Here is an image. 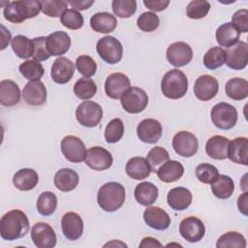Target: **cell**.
<instances>
[{
  "mask_svg": "<svg viewBox=\"0 0 248 248\" xmlns=\"http://www.w3.org/2000/svg\"><path fill=\"white\" fill-rule=\"evenodd\" d=\"M61 229L67 239L77 240L83 232L82 218L76 212H67L62 217Z\"/></svg>",
  "mask_w": 248,
  "mask_h": 248,
  "instance_id": "obj_18",
  "label": "cell"
},
{
  "mask_svg": "<svg viewBox=\"0 0 248 248\" xmlns=\"http://www.w3.org/2000/svg\"><path fill=\"white\" fill-rule=\"evenodd\" d=\"M116 17L108 12L96 13L90 18V26L97 33H110L116 28Z\"/></svg>",
  "mask_w": 248,
  "mask_h": 248,
  "instance_id": "obj_29",
  "label": "cell"
},
{
  "mask_svg": "<svg viewBox=\"0 0 248 248\" xmlns=\"http://www.w3.org/2000/svg\"><path fill=\"white\" fill-rule=\"evenodd\" d=\"M146 160L148 161L152 171H156V168L168 160H170L169 152L162 146H155L149 150L146 156Z\"/></svg>",
  "mask_w": 248,
  "mask_h": 248,
  "instance_id": "obj_51",
  "label": "cell"
},
{
  "mask_svg": "<svg viewBox=\"0 0 248 248\" xmlns=\"http://www.w3.org/2000/svg\"><path fill=\"white\" fill-rule=\"evenodd\" d=\"M60 21L68 29L78 30L83 25V16L75 9H67L60 16Z\"/></svg>",
  "mask_w": 248,
  "mask_h": 248,
  "instance_id": "obj_47",
  "label": "cell"
},
{
  "mask_svg": "<svg viewBox=\"0 0 248 248\" xmlns=\"http://www.w3.org/2000/svg\"><path fill=\"white\" fill-rule=\"evenodd\" d=\"M172 147L176 154L188 158L197 153L199 141L194 134L188 131H180L172 139Z\"/></svg>",
  "mask_w": 248,
  "mask_h": 248,
  "instance_id": "obj_10",
  "label": "cell"
},
{
  "mask_svg": "<svg viewBox=\"0 0 248 248\" xmlns=\"http://www.w3.org/2000/svg\"><path fill=\"white\" fill-rule=\"evenodd\" d=\"M97 92V85L90 78H80L74 85L75 95L81 100H88L95 96Z\"/></svg>",
  "mask_w": 248,
  "mask_h": 248,
  "instance_id": "obj_38",
  "label": "cell"
},
{
  "mask_svg": "<svg viewBox=\"0 0 248 248\" xmlns=\"http://www.w3.org/2000/svg\"><path fill=\"white\" fill-rule=\"evenodd\" d=\"M103 117V108L92 101H84L79 104L76 109V118L78 122L84 127L97 126Z\"/></svg>",
  "mask_w": 248,
  "mask_h": 248,
  "instance_id": "obj_8",
  "label": "cell"
},
{
  "mask_svg": "<svg viewBox=\"0 0 248 248\" xmlns=\"http://www.w3.org/2000/svg\"><path fill=\"white\" fill-rule=\"evenodd\" d=\"M227 158L236 164L248 165V139L245 137L235 138L229 142Z\"/></svg>",
  "mask_w": 248,
  "mask_h": 248,
  "instance_id": "obj_24",
  "label": "cell"
},
{
  "mask_svg": "<svg viewBox=\"0 0 248 248\" xmlns=\"http://www.w3.org/2000/svg\"><path fill=\"white\" fill-rule=\"evenodd\" d=\"M161 90L164 96L169 99L177 100L184 97L188 91L186 75L178 69L167 72L161 80Z\"/></svg>",
  "mask_w": 248,
  "mask_h": 248,
  "instance_id": "obj_4",
  "label": "cell"
},
{
  "mask_svg": "<svg viewBox=\"0 0 248 248\" xmlns=\"http://www.w3.org/2000/svg\"><path fill=\"white\" fill-rule=\"evenodd\" d=\"M169 63L176 68L186 66L193 58L191 46L184 42H175L169 46L166 52Z\"/></svg>",
  "mask_w": 248,
  "mask_h": 248,
  "instance_id": "obj_11",
  "label": "cell"
},
{
  "mask_svg": "<svg viewBox=\"0 0 248 248\" xmlns=\"http://www.w3.org/2000/svg\"><path fill=\"white\" fill-rule=\"evenodd\" d=\"M232 23L239 33L248 31V11L241 9L236 11L232 16Z\"/></svg>",
  "mask_w": 248,
  "mask_h": 248,
  "instance_id": "obj_53",
  "label": "cell"
},
{
  "mask_svg": "<svg viewBox=\"0 0 248 248\" xmlns=\"http://www.w3.org/2000/svg\"><path fill=\"white\" fill-rule=\"evenodd\" d=\"M84 162L94 170H105L111 167L113 159L108 150L101 146H93L86 151Z\"/></svg>",
  "mask_w": 248,
  "mask_h": 248,
  "instance_id": "obj_14",
  "label": "cell"
},
{
  "mask_svg": "<svg viewBox=\"0 0 248 248\" xmlns=\"http://www.w3.org/2000/svg\"><path fill=\"white\" fill-rule=\"evenodd\" d=\"M125 170L131 178L135 180H142L150 175L152 169L145 158L133 157L127 162Z\"/></svg>",
  "mask_w": 248,
  "mask_h": 248,
  "instance_id": "obj_26",
  "label": "cell"
},
{
  "mask_svg": "<svg viewBox=\"0 0 248 248\" xmlns=\"http://www.w3.org/2000/svg\"><path fill=\"white\" fill-rule=\"evenodd\" d=\"M18 70L25 78L29 79V81L40 80L45 73L43 65L34 59L26 60L21 63L18 67Z\"/></svg>",
  "mask_w": 248,
  "mask_h": 248,
  "instance_id": "obj_40",
  "label": "cell"
},
{
  "mask_svg": "<svg viewBox=\"0 0 248 248\" xmlns=\"http://www.w3.org/2000/svg\"><path fill=\"white\" fill-rule=\"evenodd\" d=\"M219 91L218 80L209 75L199 77L194 84V94L201 101L213 99Z\"/></svg>",
  "mask_w": 248,
  "mask_h": 248,
  "instance_id": "obj_16",
  "label": "cell"
},
{
  "mask_svg": "<svg viewBox=\"0 0 248 248\" xmlns=\"http://www.w3.org/2000/svg\"><path fill=\"white\" fill-rule=\"evenodd\" d=\"M29 228L26 214L19 209L8 211L0 220V234L5 240H16L25 236Z\"/></svg>",
  "mask_w": 248,
  "mask_h": 248,
  "instance_id": "obj_1",
  "label": "cell"
},
{
  "mask_svg": "<svg viewBox=\"0 0 248 248\" xmlns=\"http://www.w3.org/2000/svg\"><path fill=\"white\" fill-rule=\"evenodd\" d=\"M11 46L16 55L21 59H27L33 56L34 44L33 41L23 35H16L11 42Z\"/></svg>",
  "mask_w": 248,
  "mask_h": 248,
  "instance_id": "obj_37",
  "label": "cell"
},
{
  "mask_svg": "<svg viewBox=\"0 0 248 248\" xmlns=\"http://www.w3.org/2000/svg\"><path fill=\"white\" fill-rule=\"evenodd\" d=\"M42 6V12L50 17L61 16L67 10L68 3L60 0H45L40 1Z\"/></svg>",
  "mask_w": 248,
  "mask_h": 248,
  "instance_id": "obj_48",
  "label": "cell"
},
{
  "mask_svg": "<svg viewBox=\"0 0 248 248\" xmlns=\"http://www.w3.org/2000/svg\"><path fill=\"white\" fill-rule=\"evenodd\" d=\"M124 135V124L120 118H114L108 122L105 130V139L108 143H115Z\"/></svg>",
  "mask_w": 248,
  "mask_h": 248,
  "instance_id": "obj_43",
  "label": "cell"
},
{
  "mask_svg": "<svg viewBox=\"0 0 248 248\" xmlns=\"http://www.w3.org/2000/svg\"><path fill=\"white\" fill-rule=\"evenodd\" d=\"M78 181V174L69 168L59 170L54 175V185L62 192H70L76 189Z\"/></svg>",
  "mask_w": 248,
  "mask_h": 248,
  "instance_id": "obj_31",
  "label": "cell"
},
{
  "mask_svg": "<svg viewBox=\"0 0 248 248\" xmlns=\"http://www.w3.org/2000/svg\"><path fill=\"white\" fill-rule=\"evenodd\" d=\"M246 245L247 244H246L245 237L237 232H228L222 234L216 242V247H219V248H224V247L245 248Z\"/></svg>",
  "mask_w": 248,
  "mask_h": 248,
  "instance_id": "obj_42",
  "label": "cell"
},
{
  "mask_svg": "<svg viewBox=\"0 0 248 248\" xmlns=\"http://www.w3.org/2000/svg\"><path fill=\"white\" fill-rule=\"evenodd\" d=\"M70 5L75 8V10H87L94 4V0H77V1H70Z\"/></svg>",
  "mask_w": 248,
  "mask_h": 248,
  "instance_id": "obj_55",
  "label": "cell"
},
{
  "mask_svg": "<svg viewBox=\"0 0 248 248\" xmlns=\"http://www.w3.org/2000/svg\"><path fill=\"white\" fill-rule=\"evenodd\" d=\"M74 63L64 56L55 59L50 70V76L52 80L58 84H65L70 81V79L74 76Z\"/></svg>",
  "mask_w": 248,
  "mask_h": 248,
  "instance_id": "obj_20",
  "label": "cell"
},
{
  "mask_svg": "<svg viewBox=\"0 0 248 248\" xmlns=\"http://www.w3.org/2000/svg\"><path fill=\"white\" fill-rule=\"evenodd\" d=\"M57 207V198L50 191L43 192L37 200V210L43 216H49L54 213Z\"/></svg>",
  "mask_w": 248,
  "mask_h": 248,
  "instance_id": "obj_39",
  "label": "cell"
},
{
  "mask_svg": "<svg viewBox=\"0 0 248 248\" xmlns=\"http://www.w3.org/2000/svg\"><path fill=\"white\" fill-rule=\"evenodd\" d=\"M42 11L40 1L36 0H17L7 2L3 9L6 20L13 23H21L28 18L35 17Z\"/></svg>",
  "mask_w": 248,
  "mask_h": 248,
  "instance_id": "obj_2",
  "label": "cell"
},
{
  "mask_svg": "<svg viewBox=\"0 0 248 248\" xmlns=\"http://www.w3.org/2000/svg\"><path fill=\"white\" fill-rule=\"evenodd\" d=\"M213 124L221 130L232 129L237 121L236 108L228 103H218L211 108L210 112Z\"/></svg>",
  "mask_w": 248,
  "mask_h": 248,
  "instance_id": "obj_5",
  "label": "cell"
},
{
  "mask_svg": "<svg viewBox=\"0 0 248 248\" xmlns=\"http://www.w3.org/2000/svg\"><path fill=\"white\" fill-rule=\"evenodd\" d=\"M226 63V52L220 46L209 48L203 56V64L209 70H215Z\"/></svg>",
  "mask_w": 248,
  "mask_h": 248,
  "instance_id": "obj_41",
  "label": "cell"
},
{
  "mask_svg": "<svg viewBox=\"0 0 248 248\" xmlns=\"http://www.w3.org/2000/svg\"><path fill=\"white\" fill-rule=\"evenodd\" d=\"M76 68L79 74L85 78H90L97 71V64L89 55H79L76 59Z\"/></svg>",
  "mask_w": 248,
  "mask_h": 248,
  "instance_id": "obj_50",
  "label": "cell"
},
{
  "mask_svg": "<svg viewBox=\"0 0 248 248\" xmlns=\"http://www.w3.org/2000/svg\"><path fill=\"white\" fill-rule=\"evenodd\" d=\"M46 46L50 56H60L69 50L71 38L64 31H55L46 37Z\"/></svg>",
  "mask_w": 248,
  "mask_h": 248,
  "instance_id": "obj_22",
  "label": "cell"
},
{
  "mask_svg": "<svg viewBox=\"0 0 248 248\" xmlns=\"http://www.w3.org/2000/svg\"><path fill=\"white\" fill-rule=\"evenodd\" d=\"M113 14L122 18L132 16L137 10V1L135 0H113L111 2Z\"/></svg>",
  "mask_w": 248,
  "mask_h": 248,
  "instance_id": "obj_44",
  "label": "cell"
},
{
  "mask_svg": "<svg viewBox=\"0 0 248 248\" xmlns=\"http://www.w3.org/2000/svg\"><path fill=\"white\" fill-rule=\"evenodd\" d=\"M31 239L38 248H52L57 242L54 230L45 222H38L32 227Z\"/></svg>",
  "mask_w": 248,
  "mask_h": 248,
  "instance_id": "obj_13",
  "label": "cell"
},
{
  "mask_svg": "<svg viewBox=\"0 0 248 248\" xmlns=\"http://www.w3.org/2000/svg\"><path fill=\"white\" fill-rule=\"evenodd\" d=\"M143 220L147 226L157 231L167 230L170 225L168 212L158 206L147 207L143 212Z\"/></svg>",
  "mask_w": 248,
  "mask_h": 248,
  "instance_id": "obj_23",
  "label": "cell"
},
{
  "mask_svg": "<svg viewBox=\"0 0 248 248\" xmlns=\"http://www.w3.org/2000/svg\"><path fill=\"white\" fill-rule=\"evenodd\" d=\"M160 24L159 16L152 12L142 13L137 19L138 27L143 32L155 31Z\"/></svg>",
  "mask_w": 248,
  "mask_h": 248,
  "instance_id": "obj_49",
  "label": "cell"
},
{
  "mask_svg": "<svg viewBox=\"0 0 248 248\" xmlns=\"http://www.w3.org/2000/svg\"><path fill=\"white\" fill-rule=\"evenodd\" d=\"M113 245H114V246H115V245H116V246H117V245H120V246L127 247V245H126V244H124V243H122V242H119V241H118V242L116 241V243H115V241H111V242H109V243L105 244V245H104V247H107V246H113Z\"/></svg>",
  "mask_w": 248,
  "mask_h": 248,
  "instance_id": "obj_59",
  "label": "cell"
},
{
  "mask_svg": "<svg viewBox=\"0 0 248 248\" xmlns=\"http://www.w3.org/2000/svg\"><path fill=\"white\" fill-rule=\"evenodd\" d=\"M20 101L18 85L11 79H3L0 82V104L5 107H13Z\"/></svg>",
  "mask_w": 248,
  "mask_h": 248,
  "instance_id": "obj_28",
  "label": "cell"
},
{
  "mask_svg": "<svg viewBox=\"0 0 248 248\" xmlns=\"http://www.w3.org/2000/svg\"><path fill=\"white\" fill-rule=\"evenodd\" d=\"M162 243H160L156 238L147 236L142 238L141 242L140 243V247H162Z\"/></svg>",
  "mask_w": 248,
  "mask_h": 248,
  "instance_id": "obj_58",
  "label": "cell"
},
{
  "mask_svg": "<svg viewBox=\"0 0 248 248\" xmlns=\"http://www.w3.org/2000/svg\"><path fill=\"white\" fill-rule=\"evenodd\" d=\"M225 91L228 97L232 100H243L248 96V81L244 78H232L226 83Z\"/></svg>",
  "mask_w": 248,
  "mask_h": 248,
  "instance_id": "obj_35",
  "label": "cell"
},
{
  "mask_svg": "<svg viewBox=\"0 0 248 248\" xmlns=\"http://www.w3.org/2000/svg\"><path fill=\"white\" fill-rule=\"evenodd\" d=\"M135 199L136 201L144 206L151 205L155 202L158 198V188L151 182L145 181L138 184L135 188Z\"/></svg>",
  "mask_w": 248,
  "mask_h": 248,
  "instance_id": "obj_33",
  "label": "cell"
},
{
  "mask_svg": "<svg viewBox=\"0 0 248 248\" xmlns=\"http://www.w3.org/2000/svg\"><path fill=\"white\" fill-rule=\"evenodd\" d=\"M179 232L185 240L195 243L202 239L205 233V228L201 219L195 216H189L180 222Z\"/></svg>",
  "mask_w": 248,
  "mask_h": 248,
  "instance_id": "obj_12",
  "label": "cell"
},
{
  "mask_svg": "<svg viewBox=\"0 0 248 248\" xmlns=\"http://www.w3.org/2000/svg\"><path fill=\"white\" fill-rule=\"evenodd\" d=\"M240 33L232 25V22H226L220 25L215 33L216 41L221 46L231 47L238 42Z\"/></svg>",
  "mask_w": 248,
  "mask_h": 248,
  "instance_id": "obj_34",
  "label": "cell"
},
{
  "mask_svg": "<svg viewBox=\"0 0 248 248\" xmlns=\"http://www.w3.org/2000/svg\"><path fill=\"white\" fill-rule=\"evenodd\" d=\"M229 139L220 135L211 137L205 144L206 154L215 160H224L227 158Z\"/></svg>",
  "mask_w": 248,
  "mask_h": 248,
  "instance_id": "obj_30",
  "label": "cell"
},
{
  "mask_svg": "<svg viewBox=\"0 0 248 248\" xmlns=\"http://www.w3.org/2000/svg\"><path fill=\"white\" fill-rule=\"evenodd\" d=\"M1 36H2V39H1V47L0 48L4 49L9 45V43L12 42V40H13L10 31L4 25H1Z\"/></svg>",
  "mask_w": 248,
  "mask_h": 248,
  "instance_id": "obj_57",
  "label": "cell"
},
{
  "mask_svg": "<svg viewBox=\"0 0 248 248\" xmlns=\"http://www.w3.org/2000/svg\"><path fill=\"white\" fill-rule=\"evenodd\" d=\"M61 151L69 162L80 163L84 161L87 150L83 141L78 137L69 135L61 140Z\"/></svg>",
  "mask_w": 248,
  "mask_h": 248,
  "instance_id": "obj_9",
  "label": "cell"
},
{
  "mask_svg": "<svg viewBox=\"0 0 248 248\" xmlns=\"http://www.w3.org/2000/svg\"><path fill=\"white\" fill-rule=\"evenodd\" d=\"M99 56L108 64H116L122 59L123 46L121 43L112 36L101 38L96 45Z\"/></svg>",
  "mask_w": 248,
  "mask_h": 248,
  "instance_id": "obj_6",
  "label": "cell"
},
{
  "mask_svg": "<svg viewBox=\"0 0 248 248\" xmlns=\"http://www.w3.org/2000/svg\"><path fill=\"white\" fill-rule=\"evenodd\" d=\"M34 44V52H33V58L36 61H44L50 57V54L48 53L46 46V37H37L33 40Z\"/></svg>",
  "mask_w": 248,
  "mask_h": 248,
  "instance_id": "obj_52",
  "label": "cell"
},
{
  "mask_svg": "<svg viewBox=\"0 0 248 248\" xmlns=\"http://www.w3.org/2000/svg\"><path fill=\"white\" fill-rule=\"evenodd\" d=\"M158 178L166 183H171L181 178L184 173V167L175 160H168L157 170Z\"/></svg>",
  "mask_w": 248,
  "mask_h": 248,
  "instance_id": "obj_27",
  "label": "cell"
},
{
  "mask_svg": "<svg viewBox=\"0 0 248 248\" xmlns=\"http://www.w3.org/2000/svg\"><path fill=\"white\" fill-rule=\"evenodd\" d=\"M126 198L125 188L118 182L105 183L98 191L97 202L99 206L107 211L113 212L118 210L124 203Z\"/></svg>",
  "mask_w": 248,
  "mask_h": 248,
  "instance_id": "obj_3",
  "label": "cell"
},
{
  "mask_svg": "<svg viewBox=\"0 0 248 248\" xmlns=\"http://www.w3.org/2000/svg\"><path fill=\"white\" fill-rule=\"evenodd\" d=\"M226 64L232 70H242L248 63V46L246 42L238 41L226 50Z\"/></svg>",
  "mask_w": 248,
  "mask_h": 248,
  "instance_id": "obj_15",
  "label": "cell"
},
{
  "mask_svg": "<svg viewBox=\"0 0 248 248\" xmlns=\"http://www.w3.org/2000/svg\"><path fill=\"white\" fill-rule=\"evenodd\" d=\"M129 78L123 73L110 74L105 81L106 94L111 99H120L131 86Z\"/></svg>",
  "mask_w": 248,
  "mask_h": 248,
  "instance_id": "obj_17",
  "label": "cell"
},
{
  "mask_svg": "<svg viewBox=\"0 0 248 248\" xmlns=\"http://www.w3.org/2000/svg\"><path fill=\"white\" fill-rule=\"evenodd\" d=\"M168 204L174 210L187 209L192 202V193L185 187H175L169 191L167 196Z\"/></svg>",
  "mask_w": 248,
  "mask_h": 248,
  "instance_id": "obj_25",
  "label": "cell"
},
{
  "mask_svg": "<svg viewBox=\"0 0 248 248\" xmlns=\"http://www.w3.org/2000/svg\"><path fill=\"white\" fill-rule=\"evenodd\" d=\"M144 6L154 12H162L166 10V8L169 6L170 1L169 0H144L143 1Z\"/></svg>",
  "mask_w": 248,
  "mask_h": 248,
  "instance_id": "obj_54",
  "label": "cell"
},
{
  "mask_svg": "<svg viewBox=\"0 0 248 248\" xmlns=\"http://www.w3.org/2000/svg\"><path fill=\"white\" fill-rule=\"evenodd\" d=\"M195 173L198 180L204 184H212L219 175L217 168L207 163H202L197 166Z\"/></svg>",
  "mask_w": 248,
  "mask_h": 248,
  "instance_id": "obj_45",
  "label": "cell"
},
{
  "mask_svg": "<svg viewBox=\"0 0 248 248\" xmlns=\"http://www.w3.org/2000/svg\"><path fill=\"white\" fill-rule=\"evenodd\" d=\"M211 191L218 199H229L234 191L233 180L228 175L219 174L217 179L211 184Z\"/></svg>",
  "mask_w": 248,
  "mask_h": 248,
  "instance_id": "obj_36",
  "label": "cell"
},
{
  "mask_svg": "<svg viewBox=\"0 0 248 248\" xmlns=\"http://www.w3.org/2000/svg\"><path fill=\"white\" fill-rule=\"evenodd\" d=\"M38 181V173L32 169H21L13 176V184L20 191H30L34 189Z\"/></svg>",
  "mask_w": 248,
  "mask_h": 248,
  "instance_id": "obj_32",
  "label": "cell"
},
{
  "mask_svg": "<svg viewBox=\"0 0 248 248\" xmlns=\"http://www.w3.org/2000/svg\"><path fill=\"white\" fill-rule=\"evenodd\" d=\"M210 10V3L205 0L191 1L186 8V15L189 18L200 19L204 17Z\"/></svg>",
  "mask_w": 248,
  "mask_h": 248,
  "instance_id": "obj_46",
  "label": "cell"
},
{
  "mask_svg": "<svg viewBox=\"0 0 248 248\" xmlns=\"http://www.w3.org/2000/svg\"><path fill=\"white\" fill-rule=\"evenodd\" d=\"M247 202H248V193L244 192L237 199V207H238V210L245 216L247 215Z\"/></svg>",
  "mask_w": 248,
  "mask_h": 248,
  "instance_id": "obj_56",
  "label": "cell"
},
{
  "mask_svg": "<svg viewBox=\"0 0 248 248\" xmlns=\"http://www.w3.org/2000/svg\"><path fill=\"white\" fill-rule=\"evenodd\" d=\"M46 88L41 80L28 81L22 90V98L30 106H42L46 101Z\"/></svg>",
  "mask_w": 248,
  "mask_h": 248,
  "instance_id": "obj_21",
  "label": "cell"
},
{
  "mask_svg": "<svg viewBox=\"0 0 248 248\" xmlns=\"http://www.w3.org/2000/svg\"><path fill=\"white\" fill-rule=\"evenodd\" d=\"M120 103L125 111L129 113H140L148 104L146 92L140 87H130L120 98Z\"/></svg>",
  "mask_w": 248,
  "mask_h": 248,
  "instance_id": "obj_7",
  "label": "cell"
},
{
  "mask_svg": "<svg viewBox=\"0 0 248 248\" xmlns=\"http://www.w3.org/2000/svg\"><path fill=\"white\" fill-rule=\"evenodd\" d=\"M137 135L142 142L155 143L162 136V125L153 118L143 119L137 127Z\"/></svg>",
  "mask_w": 248,
  "mask_h": 248,
  "instance_id": "obj_19",
  "label": "cell"
}]
</instances>
